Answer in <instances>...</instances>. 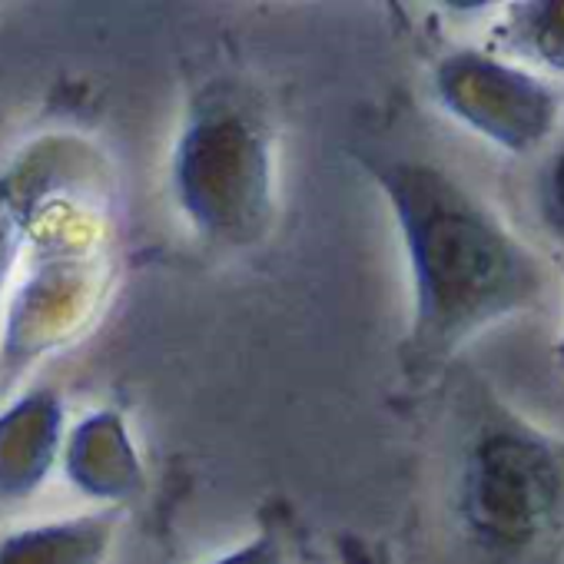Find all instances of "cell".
Instances as JSON below:
<instances>
[{"label":"cell","instance_id":"cell-3","mask_svg":"<svg viewBox=\"0 0 564 564\" xmlns=\"http://www.w3.org/2000/svg\"><path fill=\"white\" fill-rule=\"evenodd\" d=\"M186 219L219 242H252L272 219V153L256 117L229 100L196 104L173 163Z\"/></svg>","mask_w":564,"mask_h":564},{"label":"cell","instance_id":"cell-5","mask_svg":"<svg viewBox=\"0 0 564 564\" xmlns=\"http://www.w3.org/2000/svg\"><path fill=\"white\" fill-rule=\"evenodd\" d=\"M113 528V514H80L24 528L0 541V564H104Z\"/></svg>","mask_w":564,"mask_h":564},{"label":"cell","instance_id":"cell-8","mask_svg":"<svg viewBox=\"0 0 564 564\" xmlns=\"http://www.w3.org/2000/svg\"><path fill=\"white\" fill-rule=\"evenodd\" d=\"M21 229H24V216L18 213V203L11 199V189L0 183V282L8 279V269L14 262Z\"/></svg>","mask_w":564,"mask_h":564},{"label":"cell","instance_id":"cell-9","mask_svg":"<svg viewBox=\"0 0 564 564\" xmlns=\"http://www.w3.org/2000/svg\"><path fill=\"white\" fill-rule=\"evenodd\" d=\"M216 564H279V551L272 547V541H256V544H246V547L219 557Z\"/></svg>","mask_w":564,"mask_h":564},{"label":"cell","instance_id":"cell-6","mask_svg":"<svg viewBox=\"0 0 564 564\" xmlns=\"http://www.w3.org/2000/svg\"><path fill=\"white\" fill-rule=\"evenodd\" d=\"M505 44L521 61L564 77V0L511 4L505 21Z\"/></svg>","mask_w":564,"mask_h":564},{"label":"cell","instance_id":"cell-2","mask_svg":"<svg viewBox=\"0 0 564 564\" xmlns=\"http://www.w3.org/2000/svg\"><path fill=\"white\" fill-rule=\"evenodd\" d=\"M438 514L458 564H564V438L452 369L438 422Z\"/></svg>","mask_w":564,"mask_h":564},{"label":"cell","instance_id":"cell-7","mask_svg":"<svg viewBox=\"0 0 564 564\" xmlns=\"http://www.w3.org/2000/svg\"><path fill=\"white\" fill-rule=\"evenodd\" d=\"M531 203H534L541 229L557 246H564V140L551 147V153L541 160L534 183H531Z\"/></svg>","mask_w":564,"mask_h":564},{"label":"cell","instance_id":"cell-1","mask_svg":"<svg viewBox=\"0 0 564 564\" xmlns=\"http://www.w3.org/2000/svg\"><path fill=\"white\" fill-rule=\"evenodd\" d=\"M362 166L395 216L412 275L399 362L412 382H429L488 326L534 310L547 269L448 166L409 153L362 156Z\"/></svg>","mask_w":564,"mask_h":564},{"label":"cell","instance_id":"cell-4","mask_svg":"<svg viewBox=\"0 0 564 564\" xmlns=\"http://www.w3.org/2000/svg\"><path fill=\"white\" fill-rule=\"evenodd\" d=\"M438 104L488 143L528 156L557 127V90L538 74L481 51H452L432 70Z\"/></svg>","mask_w":564,"mask_h":564}]
</instances>
